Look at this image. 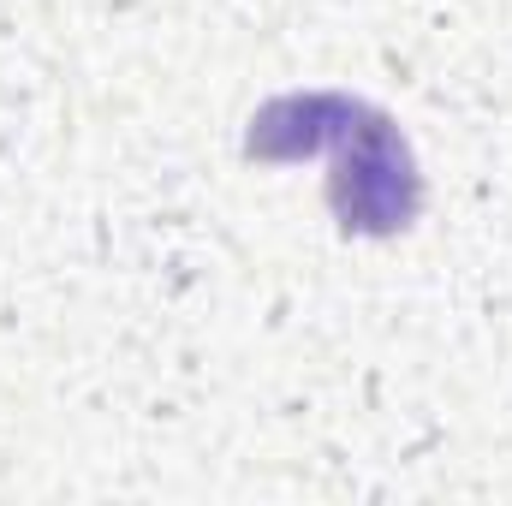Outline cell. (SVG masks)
<instances>
[{
	"label": "cell",
	"instance_id": "cell-1",
	"mask_svg": "<svg viewBox=\"0 0 512 506\" xmlns=\"http://www.w3.org/2000/svg\"><path fill=\"white\" fill-rule=\"evenodd\" d=\"M328 155V209L346 239H399L423 209V173L393 126L364 96L286 90L268 96L245 126V161H316Z\"/></svg>",
	"mask_w": 512,
	"mask_h": 506
}]
</instances>
